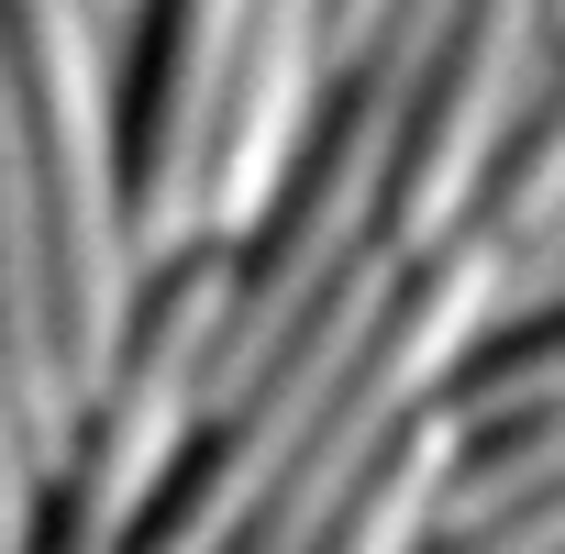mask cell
Returning a JSON list of instances; mask_svg holds the SVG:
<instances>
[{
    "mask_svg": "<svg viewBox=\"0 0 565 554\" xmlns=\"http://www.w3.org/2000/svg\"><path fill=\"white\" fill-rule=\"evenodd\" d=\"M554 399H565V311H532V322L488 333V344L466 355V377H455V411H466V433L532 422V411H554Z\"/></svg>",
    "mask_w": 565,
    "mask_h": 554,
    "instance_id": "ba28073f",
    "label": "cell"
},
{
    "mask_svg": "<svg viewBox=\"0 0 565 554\" xmlns=\"http://www.w3.org/2000/svg\"><path fill=\"white\" fill-rule=\"evenodd\" d=\"M23 34V78H34V122H45V189H56V311H67V377L78 411L111 377L122 333H134V167H122V45L100 23V0H12Z\"/></svg>",
    "mask_w": 565,
    "mask_h": 554,
    "instance_id": "6da1fadb",
    "label": "cell"
},
{
    "mask_svg": "<svg viewBox=\"0 0 565 554\" xmlns=\"http://www.w3.org/2000/svg\"><path fill=\"white\" fill-rule=\"evenodd\" d=\"M233 277H244V255L222 233H200L156 266V289H134V333L78 411L67 499L45 521L56 543H122L156 510V488L178 477V444L211 411V344H222V311H233Z\"/></svg>",
    "mask_w": 565,
    "mask_h": 554,
    "instance_id": "3957f363",
    "label": "cell"
},
{
    "mask_svg": "<svg viewBox=\"0 0 565 554\" xmlns=\"http://www.w3.org/2000/svg\"><path fill=\"white\" fill-rule=\"evenodd\" d=\"M554 0H466V23L411 111L399 178H388V244L433 255L444 233H466L488 211V178L510 167V145L532 134V111L554 100Z\"/></svg>",
    "mask_w": 565,
    "mask_h": 554,
    "instance_id": "5b68a950",
    "label": "cell"
},
{
    "mask_svg": "<svg viewBox=\"0 0 565 554\" xmlns=\"http://www.w3.org/2000/svg\"><path fill=\"white\" fill-rule=\"evenodd\" d=\"M0 311H12V366L45 433V466L78 455V377H67V311H56V189H45V122L23 78V34L0 0Z\"/></svg>",
    "mask_w": 565,
    "mask_h": 554,
    "instance_id": "8992f818",
    "label": "cell"
},
{
    "mask_svg": "<svg viewBox=\"0 0 565 554\" xmlns=\"http://www.w3.org/2000/svg\"><path fill=\"white\" fill-rule=\"evenodd\" d=\"M499 277H510V244H499L488 222H466V233H444L433 255H411L388 322H377V333H366V355L344 366V388H333L322 433L300 444V466L277 477V499L255 510V532H244V543L300 554V543H322V532H333L344 488H355V477H366V466H377V455H388L433 399H455L466 355L499 333Z\"/></svg>",
    "mask_w": 565,
    "mask_h": 554,
    "instance_id": "7a4b0ae2",
    "label": "cell"
},
{
    "mask_svg": "<svg viewBox=\"0 0 565 554\" xmlns=\"http://www.w3.org/2000/svg\"><path fill=\"white\" fill-rule=\"evenodd\" d=\"M466 455H477V433H466V411L455 399H433L355 488H344V510H333V532L322 543H355V554H399V543H433V521H444V499H455V477H466Z\"/></svg>",
    "mask_w": 565,
    "mask_h": 554,
    "instance_id": "52a82bcc",
    "label": "cell"
},
{
    "mask_svg": "<svg viewBox=\"0 0 565 554\" xmlns=\"http://www.w3.org/2000/svg\"><path fill=\"white\" fill-rule=\"evenodd\" d=\"M399 277H411V255L399 244H366L333 289H322V311L277 344V366L233 399V411H211L222 433H211V455L200 466H178V488H156V510L134 521L145 543H167V554H211V543H244L255 532V510L277 499V477L300 466V444L322 433V411H333V388H344V366L366 355V333L388 322V300H399Z\"/></svg>",
    "mask_w": 565,
    "mask_h": 554,
    "instance_id": "277c9868",
    "label": "cell"
}]
</instances>
